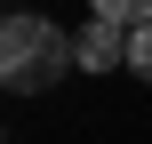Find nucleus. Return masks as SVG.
Returning <instances> with one entry per match:
<instances>
[{"mask_svg":"<svg viewBox=\"0 0 152 144\" xmlns=\"http://www.w3.org/2000/svg\"><path fill=\"white\" fill-rule=\"evenodd\" d=\"M64 64H72V40H64L48 16H8V24H0V88H8V96L56 88Z\"/></svg>","mask_w":152,"mask_h":144,"instance_id":"obj_1","label":"nucleus"},{"mask_svg":"<svg viewBox=\"0 0 152 144\" xmlns=\"http://www.w3.org/2000/svg\"><path fill=\"white\" fill-rule=\"evenodd\" d=\"M72 64H88V72L128 64V32H120V24H104V16H88V32L72 40Z\"/></svg>","mask_w":152,"mask_h":144,"instance_id":"obj_2","label":"nucleus"},{"mask_svg":"<svg viewBox=\"0 0 152 144\" xmlns=\"http://www.w3.org/2000/svg\"><path fill=\"white\" fill-rule=\"evenodd\" d=\"M88 8H96L104 24H120V32H144L152 24V0H88Z\"/></svg>","mask_w":152,"mask_h":144,"instance_id":"obj_3","label":"nucleus"},{"mask_svg":"<svg viewBox=\"0 0 152 144\" xmlns=\"http://www.w3.org/2000/svg\"><path fill=\"white\" fill-rule=\"evenodd\" d=\"M128 72L152 80V24H144V32H128Z\"/></svg>","mask_w":152,"mask_h":144,"instance_id":"obj_4","label":"nucleus"}]
</instances>
